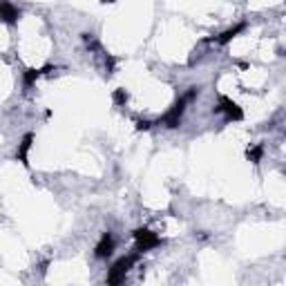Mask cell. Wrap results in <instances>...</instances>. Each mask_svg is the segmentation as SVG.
I'll return each instance as SVG.
<instances>
[{"mask_svg": "<svg viewBox=\"0 0 286 286\" xmlns=\"http://www.w3.org/2000/svg\"><path fill=\"white\" fill-rule=\"evenodd\" d=\"M18 18H20V12L12 2L0 0V20L7 22V25H14V22H18Z\"/></svg>", "mask_w": 286, "mask_h": 286, "instance_id": "6", "label": "cell"}, {"mask_svg": "<svg viewBox=\"0 0 286 286\" xmlns=\"http://www.w3.org/2000/svg\"><path fill=\"white\" fill-rule=\"evenodd\" d=\"M32 141H34V136H32V134H25V136H22V141H20V146H18L16 159L20 161L22 166H30V161H27V152H30V148H32Z\"/></svg>", "mask_w": 286, "mask_h": 286, "instance_id": "7", "label": "cell"}, {"mask_svg": "<svg viewBox=\"0 0 286 286\" xmlns=\"http://www.w3.org/2000/svg\"><path fill=\"white\" fill-rule=\"evenodd\" d=\"M139 260V250L136 252H132V255H126V257H121V260H116L112 264V268H110V275H108V284H121L123 282V278H126V273L132 268V264Z\"/></svg>", "mask_w": 286, "mask_h": 286, "instance_id": "2", "label": "cell"}, {"mask_svg": "<svg viewBox=\"0 0 286 286\" xmlns=\"http://www.w3.org/2000/svg\"><path fill=\"white\" fill-rule=\"evenodd\" d=\"M134 242H136V250L139 252H146L150 248H156V246H161V240L154 235L152 230H148V228H136L134 232Z\"/></svg>", "mask_w": 286, "mask_h": 286, "instance_id": "3", "label": "cell"}, {"mask_svg": "<svg viewBox=\"0 0 286 286\" xmlns=\"http://www.w3.org/2000/svg\"><path fill=\"white\" fill-rule=\"evenodd\" d=\"M42 74V70H27L25 72V78H22V83H25V88H30V85L36 83V78Z\"/></svg>", "mask_w": 286, "mask_h": 286, "instance_id": "9", "label": "cell"}, {"mask_svg": "<svg viewBox=\"0 0 286 286\" xmlns=\"http://www.w3.org/2000/svg\"><path fill=\"white\" fill-rule=\"evenodd\" d=\"M150 128H152L150 121H139L136 123V130H150Z\"/></svg>", "mask_w": 286, "mask_h": 286, "instance_id": "12", "label": "cell"}, {"mask_svg": "<svg viewBox=\"0 0 286 286\" xmlns=\"http://www.w3.org/2000/svg\"><path fill=\"white\" fill-rule=\"evenodd\" d=\"M242 32H244V22H242V25H235L232 30H226L222 36L217 38V42H219V45H226V42H230L232 38H235L237 34H242Z\"/></svg>", "mask_w": 286, "mask_h": 286, "instance_id": "8", "label": "cell"}, {"mask_svg": "<svg viewBox=\"0 0 286 286\" xmlns=\"http://www.w3.org/2000/svg\"><path fill=\"white\" fill-rule=\"evenodd\" d=\"M126 101H128L126 90H116V92H114V103H116V106H121V103H126Z\"/></svg>", "mask_w": 286, "mask_h": 286, "instance_id": "11", "label": "cell"}, {"mask_svg": "<svg viewBox=\"0 0 286 286\" xmlns=\"http://www.w3.org/2000/svg\"><path fill=\"white\" fill-rule=\"evenodd\" d=\"M112 252H114V237H112V232L108 230V232H103L98 244L94 246V255H96L98 260H108Z\"/></svg>", "mask_w": 286, "mask_h": 286, "instance_id": "5", "label": "cell"}, {"mask_svg": "<svg viewBox=\"0 0 286 286\" xmlns=\"http://www.w3.org/2000/svg\"><path fill=\"white\" fill-rule=\"evenodd\" d=\"M248 159L252 161V164H257V161L262 159V146H255L252 150H248Z\"/></svg>", "mask_w": 286, "mask_h": 286, "instance_id": "10", "label": "cell"}, {"mask_svg": "<svg viewBox=\"0 0 286 286\" xmlns=\"http://www.w3.org/2000/svg\"><path fill=\"white\" fill-rule=\"evenodd\" d=\"M219 112H222L224 116H226V121H240V118H244V112H242V108L237 106L235 101L226 98V96H222L219 106L212 108V114H219Z\"/></svg>", "mask_w": 286, "mask_h": 286, "instance_id": "4", "label": "cell"}, {"mask_svg": "<svg viewBox=\"0 0 286 286\" xmlns=\"http://www.w3.org/2000/svg\"><path fill=\"white\" fill-rule=\"evenodd\" d=\"M199 94V88H190V92L186 94V96H181L177 103H174L172 108L168 110V114H166L164 118H161L159 123H164L166 128H170V130H174V128H179V123H181V116H184V110H186V103L188 101H192L194 96Z\"/></svg>", "mask_w": 286, "mask_h": 286, "instance_id": "1", "label": "cell"}]
</instances>
